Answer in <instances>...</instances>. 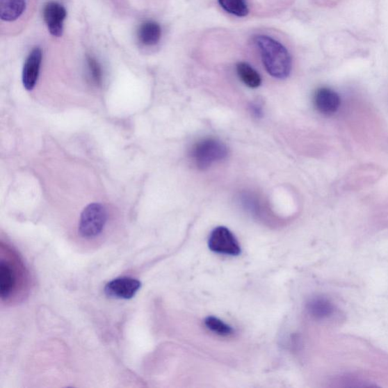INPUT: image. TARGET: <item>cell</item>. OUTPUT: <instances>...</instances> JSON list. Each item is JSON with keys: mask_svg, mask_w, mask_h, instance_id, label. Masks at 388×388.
<instances>
[{"mask_svg": "<svg viewBox=\"0 0 388 388\" xmlns=\"http://www.w3.org/2000/svg\"><path fill=\"white\" fill-rule=\"evenodd\" d=\"M314 104L317 111L322 114H334L341 106V98L337 92L329 88L318 89L314 96Z\"/></svg>", "mask_w": 388, "mask_h": 388, "instance_id": "9", "label": "cell"}, {"mask_svg": "<svg viewBox=\"0 0 388 388\" xmlns=\"http://www.w3.org/2000/svg\"><path fill=\"white\" fill-rule=\"evenodd\" d=\"M66 15L65 8L60 3L52 1L45 5L44 19L49 33L53 36L60 38L63 35Z\"/></svg>", "mask_w": 388, "mask_h": 388, "instance_id": "7", "label": "cell"}, {"mask_svg": "<svg viewBox=\"0 0 388 388\" xmlns=\"http://www.w3.org/2000/svg\"><path fill=\"white\" fill-rule=\"evenodd\" d=\"M15 284V275L10 264L0 261V296L6 299L10 296Z\"/></svg>", "mask_w": 388, "mask_h": 388, "instance_id": "11", "label": "cell"}, {"mask_svg": "<svg viewBox=\"0 0 388 388\" xmlns=\"http://www.w3.org/2000/svg\"><path fill=\"white\" fill-rule=\"evenodd\" d=\"M219 5L227 13L237 17H246L249 13L246 0H218Z\"/></svg>", "mask_w": 388, "mask_h": 388, "instance_id": "13", "label": "cell"}, {"mask_svg": "<svg viewBox=\"0 0 388 388\" xmlns=\"http://www.w3.org/2000/svg\"><path fill=\"white\" fill-rule=\"evenodd\" d=\"M240 79L250 88L260 86L261 79L259 74L247 63H239L236 67Z\"/></svg>", "mask_w": 388, "mask_h": 388, "instance_id": "12", "label": "cell"}, {"mask_svg": "<svg viewBox=\"0 0 388 388\" xmlns=\"http://www.w3.org/2000/svg\"><path fill=\"white\" fill-rule=\"evenodd\" d=\"M141 286V282L135 278L120 277L107 283L104 292L108 298L130 300L136 295Z\"/></svg>", "mask_w": 388, "mask_h": 388, "instance_id": "6", "label": "cell"}, {"mask_svg": "<svg viewBox=\"0 0 388 388\" xmlns=\"http://www.w3.org/2000/svg\"><path fill=\"white\" fill-rule=\"evenodd\" d=\"M107 218L106 207L99 202H92L84 208L79 225L81 237L86 239L97 237L104 231Z\"/></svg>", "mask_w": 388, "mask_h": 388, "instance_id": "4", "label": "cell"}, {"mask_svg": "<svg viewBox=\"0 0 388 388\" xmlns=\"http://www.w3.org/2000/svg\"><path fill=\"white\" fill-rule=\"evenodd\" d=\"M42 58H43V53L41 49L35 47L32 49L25 60L22 71V83L24 88L27 90H32L36 86Z\"/></svg>", "mask_w": 388, "mask_h": 388, "instance_id": "8", "label": "cell"}, {"mask_svg": "<svg viewBox=\"0 0 388 388\" xmlns=\"http://www.w3.org/2000/svg\"><path fill=\"white\" fill-rule=\"evenodd\" d=\"M254 42L267 72L277 79L288 78L292 70L289 50L280 41L265 35L256 36Z\"/></svg>", "mask_w": 388, "mask_h": 388, "instance_id": "1", "label": "cell"}, {"mask_svg": "<svg viewBox=\"0 0 388 388\" xmlns=\"http://www.w3.org/2000/svg\"><path fill=\"white\" fill-rule=\"evenodd\" d=\"M205 325L210 331L218 335L229 336L234 332L233 328L231 326L214 316L207 317L205 319Z\"/></svg>", "mask_w": 388, "mask_h": 388, "instance_id": "16", "label": "cell"}, {"mask_svg": "<svg viewBox=\"0 0 388 388\" xmlns=\"http://www.w3.org/2000/svg\"><path fill=\"white\" fill-rule=\"evenodd\" d=\"M229 152L220 140L214 138L202 140L193 146L191 157L201 170H207L213 163L225 159Z\"/></svg>", "mask_w": 388, "mask_h": 388, "instance_id": "3", "label": "cell"}, {"mask_svg": "<svg viewBox=\"0 0 388 388\" xmlns=\"http://www.w3.org/2000/svg\"><path fill=\"white\" fill-rule=\"evenodd\" d=\"M87 65L89 77L92 84L99 87L103 83V71L96 58L92 56H87Z\"/></svg>", "mask_w": 388, "mask_h": 388, "instance_id": "15", "label": "cell"}, {"mask_svg": "<svg viewBox=\"0 0 388 388\" xmlns=\"http://www.w3.org/2000/svg\"><path fill=\"white\" fill-rule=\"evenodd\" d=\"M162 29L160 25L153 21L143 23L138 31V38L140 43L146 47L157 45L161 39Z\"/></svg>", "mask_w": 388, "mask_h": 388, "instance_id": "10", "label": "cell"}, {"mask_svg": "<svg viewBox=\"0 0 388 388\" xmlns=\"http://www.w3.org/2000/svg\"><path fill=\"white\" fill-rule=\"evenodd\" d=\"M209 248L216 254L237 257L241 254V248L234 234L225 227H217L211 233Z\"/></svg>", "mask_w": 388, "mask_h": 388, "instance_id": "5", "label": "cell"}, {"mask_svg": "<svg viewBox=\"0 0 388 388\" xmlns=\"http://www.w3.org/2000/svg\"><path fill=\"white\" fill-rule=\"evenodd\" d=\"M312 315L318 318H323L332 313V306L330 302L323 298L312 300L308 305Z\"/></svg>", "mask_w": 388, "mask_h": 388, "instance_id": "14", "label": "cell"}, {"mask_svg": "<svg viewBox=\"0 0 388 388\" xmlns=\"http://www.w3.org/2000/svg\"><path fill=\"white\" fill-rule=\"evenodd\" d=\"M38 0H0V31L14 36L27 26L36 10Z\"/></svg>", "mask_w": 388, "mask_h": 388, "instance_id": "2", "label": "cell"}]
</instances>
